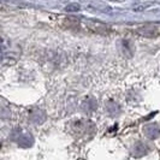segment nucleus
<instances>
[{"instance_id":"nucleus-2","label":"nucleus","mask_w":160,"mask_h":160,"mask_svg":"<svg viewBox=\"0 0 160 160\" xmlns=\"http://www.w3.org/2000/svg\"><path fill=\"white\" fill-rule=\"evenodd\" d=\"M152 129L147 128L146 129V135L149 137V138H154V137L158 136L159 134V129H155L157 127H151Z\"/></svg>"},{"instance_id":"nucleus-3","label":"nucleus","mask_w":160,"mask_h":160,"mask_svg":"<svg viewBox=\"0 0 160 160\" xmlns=\"http://www.w3.org/2000/svg\"><path fill=\"white\" fill-rule=\"evenodd\" d=\"M65 10L68 11V12H73V11H78L80 10V5L78 4H71V5H68Z\"/></svg>"},{"instance_id":"nucleus-1","label":"nucleus","mask_w":160,"mask_h":160,"mask_svg":"<svg viewBox=\"0 0 160 160\" xmlns=\"http://www.w3.org/2000/svg\"><path fill=\"white\" fill-rule=\"evenodd\" d=\"M63 24H64L65 28H70V29H71V28H77L80 22H78V19H76L75 17H65Z\"/></svg>"}]
</instances>
